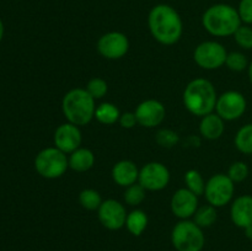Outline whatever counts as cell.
<instances>
[{
  "label": "cell",
  "mask_w": 252,
  "mask_h": 251,
  "mask_svg": "<svg viewBox=\"0 0 252 251\" xmlns=\"http://www.w3.org/2000/svg\"><path fill=\"white\" fill-rule=\"evenodd\" d=\"M64 117L75 126H86L95 117V98L86 89H73L64 95L62 101Z\"/></svg>",
  "instance_id": "4"
},
{
  "label": "cell",
  "mask_w": 252,
  "mask_h": 251,
  "mask_svg": "<svg viewBox=\"0 0 252 251\" xmlns=\"http://www.w3.org/2000/svg\"><path fill=\"white\" fill-rule=\"evenodd\" d=\"M185 182H186L187 187L189 191L193 192L196 196H202L204 194V189H206V182H204L203 177H202L201 172L197 170L192 169L185 174Z\"/></svg>",
  "instance_id": "25"
},
{
  "label": "cell",
  "mask_w": 252,
  "mask_h": 251,
  "mask_svg": "<svg viewBox=\"0 0 252 251\" xmlns=\"http://www.w3.org/2000/svg\"><path fill=\"white\" fill-rule=\"evenodd\" d=\"M225 126H224V120L218 115V113H209V115L202 117L201 123H199V132L202 137L209 140H216L223 135Z\"/></svg>",
  "instance_id": "18"
},
{
  "label": "cell",
  "mask_w": 252,
  "mask_h": 251,
  "mask_svg": "<svg viewBox=\"0 0 252 251\" xmlns=\"http://www.w3.org/2000/svg\"><path fill=\"white\" fill-rule=\"evenodd\" d=\"M100 223L108 230H120L126 225L127 212L125 206L116 199H106L97 209Z\"/></svg>",
  "instance_id": "12"
},
{
  "label": "cell",
  "mask_w": 252,
  "mask_h": 251,
  "mask_svg": "<svg viewBox=\"0 0 252 251\" xmlns=\"http://www.w3.org/2000/svg\"><path fill=\"white\" fill-rule=\"evenodd\" d=\"M238 12L241 22L245 25H252V0H240Z\"/></svg>",
  "instance_id": "32"
},
{
  "label": "cell",
  "mask_w": 252,
  "mask_h": 251,
  "mask_svg": "<svg viewBox=\"0 0 252 251\" xmlns=\"http://www.w3.org/2000/svg\"><path fill=\"white\" fill-rule=\"evenodd\" d=\"M126 226L127 230L132 235L140 236L148 226V216L142 209H134L127 216L126 220Z\"/></svg>",
  "instance_id": "20"
},
{
  "label": "cell",
  "mask_w": 252,
  "mask_h": 251,
  "mask_svg": "<svg viewBox=\"0 0 252 251\" xmlns=\"http://www.w3.org/2000/svg\"><path fill=\"white\" fill-rule=\"evenodd\" d=\"M86 91H88L95 100H98V98H102L103 96L107 94L108 85L103 79L93 78L89 80L88 85H86Z\"/></svg>",
  "instance_id": "30"
},
{
  "label": "cell",
  "mask_w": 252,
  "mask_h": 251,
  "mask_svg": "<svg viewBox=\"0 0 252 251\" xmlns=\"http://www.w3.org/2000/svg\"><path fill=\"white\" fill-rule=\"evenodd\" d=\"M249 174H250V170H249V166L246 162L235 161L229 166L228 174L226 175L235 184V182H243L244 180L248 179Z\"/></svg>",
  "instance_id": "28"
},
{
  "label": "cell",
  "mask_w": 252,
  "mask_h": 251,
  "mask_svg": "<svg viewBox=\"0 0 252 251\" xmlns=\"http://www.w3.org/2000/svg\"><path fill=\"white\" fill-rule=\"evenodd\" d=\"M171 243L177 251H202L206 236L201 226L194 221L184 219L172 229Z\"/></svg>",
  "instance_id": "5"
},
{
  "label": "cell",
  "mask_w": 252,
  "mask_h": 251,
  "mask_svg": "<svg viewBox=\"0 0 252 251\" xmlns=\"http://www.w3.org/2000/svg\"><path fill=\"white\" fill-rule=\"evenodd\" d=\"M36 171L44 179H58L63 176L69 167V159L65 153L52 147L41 150L34 159Z\"/></svg>",
  "instance_id": "6"
},
{
  "label": "cell",
  "mask_w": 252,
  "mask_h": 251,
  "mask_svg": "<svg viewBox=\"0 0 252 251\" xmlns=\"http://www.w3.org/2000/svg\"><path fill=\"white\" fill-rule=\"evenodd\" d=\"M2 36H4V25H2L1 20H0V41H1Z\"/></svg>",
  "instance_id": "36"
},
{
  "label": "cell",
  "mask_w": 252,
  "mask_h": 251,
  "mask_svg": "<svg viewBox=\"0 0 252 251\" xmlns=\"http://www.w3.org/2000/svg\"><path fill=\"white\" fill-rule=\"evenodd\" d=\"M225 65L233 71H243L249 68V62L245 54L241 52H231L228 53Z\"/></svg>",
  "instance_id": "27"
},
{
  "label": "cell",
  "mask_w": 252,
  "mask_h": 251,
  "mask_svg": "<svg viewBox=\"0 0 252 251\" xmlns=\"http://www.w3.org/2000/svg\"><path fill=\"white\" fill-rule=\"evenodd\" d=\"M241 24L238 9L229 4L212 5L202 16V25L206 31L216 37L234 36Z\"/></svg>",
  "instance_id": "2"
},
{
  "label": "cell",
  "mask_w": 252,
  "mask_h": 251,
  "mask_svg": "<svg viewBox=\"0 0 252 251\" xmlns=\"http://www.w3.org/2000/svg\"><path fill=\"white\" fill-rule=\"evenodd\" d=\"M198 209V196L189 188H180L171 198V211L180 219H189L194 216Z\"/></svg>",
  "instance_id": "15"
},
{
  "label": "cell",
  "mask_w": 252,
  "mask_h": 251,
  "mask_svg": "<svg viewBox=\"0 0 252 251\" xmlns=\"http://www.w3.org/2000/svg\"><path fill=\"white\" fill-rule=\"evenodd\" d=\"M79 202L81 207L88 211H97L103 201L101 198V194L96 189L85 188L79 194Z\"/></svg>",
  "instance_id": "24"
},
{
  "label": "cell",
  "mask_w": 252,
  "mask_h": 251,
  "mask_svg": "<svg viewBox=\"0 0 252 251\" xmlns=\"http://www.w3.org/2000/svg\"><path fill=\"white\" fill-rule=\"evenodd\" d=\"M248 73H249V79H250V81L252 84V62H251L250 65H249V68H248Z\"/></svg>",
  "instance_id": "35"
},
{
  "label": "cell",
  "mask_w": 252,
  "mask_h": 251,
  "mask_svg": "<svg viewBox=\"0 0 252 251\" xmlns=\"http://www.w3.org/2000/svg\"><path fill=\"white\" fill-rule=\"evenodd\" d=\"M53 140L54 147L65 154H71L80 148L83 138H81V132L78 126L66 122L57 128Z\"/></svg>",
  "instance_id": "14"
},
{
  "label": "cell",
  "mask_w": 252,
  "mask_h": 251,
  "mask_svg": "<svg viewBox=\"0 0 252 251\" xmlns=\"http://www.w3.org/2000/svg\"><path fill=\"white\" fill-rule=\"evenodd\" d=\"M95 164V155L88 148H79L69 157V167L74 171H89Z\"/></svg>",
  "instance_id": "19"
},
{
  "label": "cell",
  "mask_w": 252,
  "mask_h": 251,
  "mask_svg": "<svg viewBox=\"0 0 252 251\" xmlns=\"http://www.w3.org/2000/svg\"><path fill=\"white\" fill-rule=\"evenodd\" d=\"M169 181L170 171L161 162H148L139 171L138 182L147 191H161L169 185Z\"/></svg>",
  "instance_id": "10"
},
{
  "label": "cell",
  "mask_w": 252,
  "mask_h": 251,
  "mask_svg": "<svg viewBox=\"0 0 252 251\" xmlns=\"http://www.w3.org/2000/svg\"><path fill=\"white\" fill-rule=\"evenodd\" d=\"M126 188L127 189H126L125 192V202L127 204H129V206H139V204L145 199V191H147V189H145L139 182L132 185V186L126 187Z\"/></svg>",
  "instance_id": "26"
},
{
  "label": "cell",
  "mask_w": 252,
  "mask_h": 251,
  "mask_svg": "<svg viewBox=\"0 0 252 251\" xmlns=\"http://www.w3.org/2000/svg\"><path fill=\"white\" fill-rule=\"evenodd\" d=\"M121 112L116 105L111 102H103L96 107L95 118L100 123L106 126L115 125L116 122L120 121Z\"/></svg>",
  "instance_id": "21"
},
{
  "label": "cell",
  "mask_w": 252,
  "mask_h": 251,
  "mask_svg": "<svg viewBox=\"0 0 252 251\" xmlns=\"http://www.w3.org/2000/svg\"><path fill=\"white\" fill-rule=\"evenodd\" d=\"M157 142L164 148H172L179 142V135L171 129H160L157 134Z\"/></svg>",
  "instance_id": "31"
},
{
  "label": "cell",
  "mask_w": 252,
  "mask_h": 251,
  "mask_svg": "<svg viewBox=\"0 0 252 251\" xmlns=\"http://www.w3.org/2000/svg\"><path fill=\"white\" fill-rule=\"evenodd\" d=\"M134 113L138 125L145 128H154L164 122L166 110L160 101L150 98L140 102L135 108Z\"/></svg>",
  "instance_id": "13"
},
{
  "label": "cell",
  "mask_w": 252,
  "mask_h": 251,
  "mask_svg": "<svg viewBox=\"0 0 252 251\" xmlns=\"http://www.w3.org/2000/svg\"><path fill=\"white\" fill-rule=\"evenodd\" d=\"M129 39L122 32L112 31L102 34L97 41V51L103 58L120 59L127 54Z\"/></svg>",
  "instance_id": "11"
},
{
  "label": "cell",
  "mask_w": 252,
  "mask_h": 251,
  "mask_svg": "<svg viewBox=\"0 0 252 251\" xmlns=\"http://www.w3.org/2000/svg\"><path fill=\"white\" fill-rule=\"evenodd\" d=\"M234 142L239 152L252 155V123L245 125L238 130Z\"/></svg>",
  "instance_id": "23"
},
{
  "label": "cell",
  "mask_w": 252,
  "mask_h": 251,
  "mask_svg": "<svg viewBox=\"0 0 252 251\" xmlns=\"http://www.w3.org/2000/svg\"><path fill=\"white\" fill-rule=\"evenodd\" d=\"M235 185L225 174H217L207 181L204 196L211 206L219 208L228 204L233 199Z\"/></svg>",
  "instance_id": "7"
},
{
  "label": "cell",
  "mask_w": 252,
  "mask_h": 251,
  "mask_svg": "<svg viewBox=\"0 0 252 251\" xmlns=\"http://www.w3.org/2000/svg\"><path fill=\"white\" fill-rule=\"evenodd\" d=\"M217 90L213 84L203 78L189 81L184 91V103L194 116L204 117L216 110Z\"/></svg>",
  "instance_id": "3"
},
{
  "label": "cell",
  "mask_w": 252,
  "mask_h": 251,
  "mask_svg": "<svg viewBox=\"0 0 252 251\" xmlns=\"http://www.w3.org/2000/svg\"><path fill=\"white\" fill-rule=\"evenodd\" d=\"M139 171L137 165L130 160H121L112 167V179L122 187L132 186L137 184L139 179Z\"/></svg>",
  "instance_id": "17"
},
{
  "label": "cell",
  "mask_w": 252,
  "mask_h": 251,
  "mask_svg": "<svg viewBox=\"0 0 252 251\" xmlns=\"http://www.w3.org/2000/svg\"><path fill=\"white\" fill-rule=\"evenodd\" d=\"M228 52L225 47L216 41H206L196 47L193 59L198 66L206 70H214L225 64Z\"/></svg>",
  "instance_id": "8"
},
{
  "label": "cell",
  "mask_w": 252,
  "mask_h": 251,
  "mask_svg": "<svg viewBox=\"0 0 252 251\" xmlns=\"http://www.w3.org/2000/svg\"><path fill=\"white\" fill-rule=\"evenodd\" d=\"M244 230H245L246 238L250 239V240H252V224H250V225H249V226H246V228L244 229Z\"/></svg>",
  "instance_id": "34"
},
{
  "label": "cell",
  "mask_w": 252,
  "mask_h": 251,
  "mask_svg": "<svg viewBox=\"0 0 252 251\" xmlns=\"http://www.w3.org/2000/svg\"><path fill=\"white\" fill-rule=\"evenodd\" d=\"M118 122H120V125L122 126L123 128H126V129H130V128H133L134 126H137L138 121L134 112H125L121 115Z\"/></svg>",
  "instance_id": "33"
},
{
  "label": "cell",
  "mask_w": 252,
  "mask_h": 251,
  "mask_svg": "<svg viewBox=\"0 0 252 251\" xmlns=\"http://www.w3.org/2000/svg\"><path fill=\"white\" fill-rule=\"evenodd\" d=\"M148 25L153 37L165 46H171L179 42L184 32L181 16L167 4H158L150 10Z\"/></svg>",
  "instance_id": "1"
},
{
  "label": "cell",
  "mask_w": 252,
  "mask_h": 251,
  "mask_svg": "<svg viewBox=\"0 0 252 251\" xmlns=\"http://www.w3.org/2000/svg\"><path fill=\"white\" fill-rule=\"evenodd\" d=\"M217 218H218V213H217L216 207L206 204V206L198 207L193 216V221L203 229L213 225L217 221Z\"/></svg>",
  "instance_id": "22"
},
{
  "label": "cell",
  "mask_w": 252,
  "mask_h": 251,
  "mask_svg": "<svg viewBox=\"0 0 252 251\" xmlns=\"http://www.w3.org/2000/svg\"><path fill=\"white\" fill-rule=\"evenodd\" d=\"M234 38L243 49H252V27L250 25H241L234 33Z\"/></svg>",
  "instance_id": "29"
},
{
  "label": "cell",
  "mask_w": 252,
  "mask_h": 251,
  "mask_svg": "<svg viewBox=\"0 0 252 251\" xmlns=\"http://www.w3.org/2000/svg\"><path fill=\"white\" fill-rule=\"evenodd\" d=\"M230 218L239 228L245 229L252 224V196L244 194L235 198L231 203Z\"/></svg>",
  "instance_id": "16"
},
{
  "label": "cell",
  "mask_w": 252,
  "mask_h": 251,
  "mask_svg": "<svg viewBox=\"0 0 252 251\" xmlns=\"http://www.w3.org/2000/svg\"><path fill=\"white\" fill-rule=\"evenodd\" d=\"M246 106L245 96L239 91L230 90L218 96L216 111L224 121H235L245 113Z\"/></svg>",
  "instance_id": "9"
}]
</instances>
